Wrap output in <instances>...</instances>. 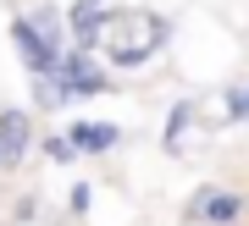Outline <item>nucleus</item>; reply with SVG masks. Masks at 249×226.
I'll return each instance as SVG.
<instances>
[{"mask_svg": "<svg viewBox=\"0 0 249 226\" xmlns=\"http://www.w3.org/2000/svg\"><path fill=\"white\" fill-rule=\"evenodd\" d=\"M100 94H116V78L94 50H67L50 78H34V111H67V105Z\"/></svg>", "mask_w": 249, "mask_h": 226, "instance_id": "nucleus-2", "label": "nucleus"}, {"mask_svg": "<svg viewBox=\"0 0 249 226\" xmlns=\"http://www.w3.org/2000/svg\"><path fill=\"white\" fill-rule=\"evenodd\" d=\"M194 132H199V99H178L166 111V127H160V149L166 155H188Z\"/></svg>", "mask_w": 249, "mask_h": 226, "instance_id": "nucleus-8", "label": "nucleus"}, {"mask_svg": "<svg viewBox=\"0 0 249 226\" xmlns=\"http://www.w3.org/2000/svg\"><path fill=\"white\" fill-rule=\"evenodd\" d=\"M72 144H78V155L83 160H100V155H116V149H122V138L127 132L116 127V122H100V116H72V122L61 127Z\"/></svg>", "mask_w": 249, "mask_h": 226, "instance_id": "nucleus-6", "label": "nucleus"}, {"mask_svg": "<svg viewBox=\"0 0 249 226\" xmlns=\"http://www.w3.org/2000/svg\"><path fill=\"white\" fill-rule=\"evenodd\" d=\"M111 6H116V0H72V6H67V33H72V50H94V55H100V33H106Z\"/></svg>", "mask_w": 249, "mask_h": 226, "instance_id": "nucleus-7", "label": "nucleus"}, {"mask_svg": "<svg viewBox=\"0 0 249 226\" xmlns=\"http://www.w3.org/2000/svg\"><path fill=\"white\" fill-rule=\"evenodd\" d=\"M89 210H94V188H89V182H72V188H67V215L83 221Z\"/></svg>", "mask_w": 249, "mask_h": 226, "instance_id": "nucleus-11", "label": "nucleus"}, {"mask_svg": "<svg viewBox=\"0 0 249 226\" xmlns=\"http://www.w3.org/2000/svg\"><path fill=\"white\" fill-rule=\"evenodd\" d=\"M11 44H17V61L28 66V78H50L61 66V55L72 50L67 33V11L61 6H34L11 17Z\"/></svg>", "mask_w": 249, "mask_h": 226, "instance_id": "nucleus-3", "label": "nucleus"}, {"mask_svg": "<svg viewBox=\"0 0 249 226\" xmlns=\"http://www.w3.org/2000/svg\"><path fill=\"white\" fill-rule=\"evenodd\" d=\"M39 149V122L34 105H0V171H22L28 155Z\"/></svg>", "mask_w": 249, "mask_h": 226, "instance_id": "nucleus-5", "label": "nucleus"}, {"mask_svg": "<svg viewBox=\"0 0 249 226\" xmlns=\"http://www.w3.org/2000/svg\"><path fill=\"white\" fill-rule=\"evenodd\" d=\"M172 44V17L150 6H111L106 33H100V61L111 72H144L150 61H160Z\"/></svg>", "mask_w": 249, "mask_h": 226, "instance_id": "nucleus-1", "label": "nucleus"}, {"mask_svg": "<svg viewBox=\"0 0 249 226\" xmlns=\"http://www.w3.org/2000/svg\"><path fill=\"white\" fill-rule=\"evenodd\" d=\"M244 210H249V199H244L238 188L199 182L194 193H188V204H183V221H188V226H238Z\"/></svg>", "mask_w": 249, "mask_h": 226, "instance_id": "nucleus-4", "label": "nucleus"}, {"mask_svg": "<svg viewBox=\"0 0 249 226\" xmlns=\"http://www.w3.org/2000/svg\"><path fill=\"white\" fill-rule=\"evenodd\" d=\"M39 155H45V160H55V165L83 160V155H78V144H72L67 132H39Z\"/></svg>", "mask_w": 249, "mask_h": 226, "instance_id": "nucleus-9", "label": "nucleus"}, {"mask_svg": "<svg viewBox=\"0 0 249 226\" xmlns=\"http://www.w3.org/2000/svg\"><path fill=\"white\" fill-rule=\"evenodd\" d=\"M222 116H227V122H249V83L222 88Z\"/></svg>", "mask_w": 249, "mask_h": 226, "instance_id": "nucleus-10", "label": "nucleus"}]
</instances>
